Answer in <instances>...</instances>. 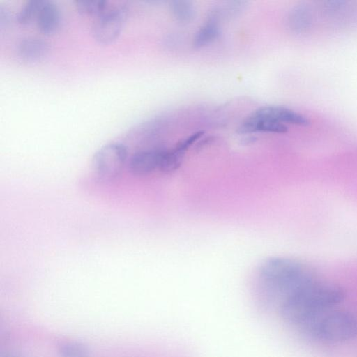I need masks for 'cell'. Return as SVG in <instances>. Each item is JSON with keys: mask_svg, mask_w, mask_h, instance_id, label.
Returning a JSON list of instances; mask_svg holds the SVG:
<instances>
[{"mask_svg": "<svg viewBox=\"0 0 357 357\" xmlns=\"http://www.w3.org/2000/svg\"><path fill=\"white\" fill-rule=\"evenodd\" d=\"M344 296L339 286L323 282L313 276L282 301L280 313L287 322L302 328L321 314L334 309Z\"/></svg>", "mask_w": 357, "mask_h": 357, "instance_id": "obj_1", "label": "cell"}, {"mask_svg": "<svg viewBox=\"0 0 357 357\" xmlns=\"http://www.w3.org/2000/svg\"><path fill=\"white\" fill-rule=\"evenodd\" d=\"M314 276L308 267L294 259L273 257L259 268V280L268 303L282 301L293 290Z\"/></svg>", "mask_w": 357, "mask_h": 357, "instance_id": "obj_2", "label": "cell"}, {"mask_svg": "<svg viewBox=\"0 0 357 357\" xmlns=\"http://www.w3.org/2000/svg\"><path fill=\"white\" fill-rule=\"evenodd\" d=\"M317 340L340 343L357 336V314L339 310H331L302 328Z\"/></svg>", "mask_w": 357, "mask_h": 357, "instance_id": "obj_3", "label": "cell"}, {"mask_svg": "<svg viewBox=\"0 0 357 357\" xmlns=\"http://www.w3.org/2000/svg\"><path fill=\"white\" fill-rule=\"evenodd\" d=\"M128 15V8L124 4L106 9L96 17L92 24L93 38L102 44L112 42L120 34Z\"/></svg>", "mask_w": 357, "mask_h": 357, "instance_id": "obj_4", "label": "cell"}, {"mask_svg": "<svg viewBox=\"0 0 357 357\" xmlns=\"http://www.w3.org/2000/svg\"><path fill=\"white\" fill-rule=\"evenodd\" d=\"M126 158V147L119 142H111L102 146L94 153L92 165L98 175L112 178L120 174Z\"/></svg>", "mask_w": 357, "mask_h": 357, "instance_id": "obj_5", "label": "cell"}, {"mask_svg": "<svg viewBox=\"0 0 357 357\" xmlns=\"http://www.w3.org/2000/svg\"><path fill=\"white\" fill-rule=\"evenodd\" d=\"M165 149H151L136 152L130 158L129 169L132 174L146 176L160 170Z\"/></svg>", "mask_w": 357, "mask_h": 357, "instance_id": "obj_6", "label": "cell"}, {"mask_svg": "<svg viewBox=\"0 0 357 357\" xmlns=\"http://www.w3.org/2000/svg\"><path fill=\"white\" fill-rule=\"evenodd\" d=\"M288 127L282 123L257 115L255 112L248 116L237 128L239 134H252L255 132L284 133Z\"/></svg>", "mask_w": 357, "mask_h": 357, "instance_id": "obj_7", "label": "cell"}, {"mask_svg": "<svg viewBox=\"0 0 357 357\" xmlns=\"http://www.w3.org/2000/svg\"><path fill=\"white\" fill-rule=\"evenodd\" d=\"M257 115L271 119L282 123L307 126L310 121L305 116L282 106H264L254 112Z\"/></svg>", "mask_w": 357, "mask_h": 357, "instance_id": "obj_8", "label": "cell"}, {"mask_svg": "<svg viewBox=\"0 0 357 357\" xmlns=\"http://www.w3.org/2000/svg\"><path fill=\"white\" fill-rule=\"evenodd\" d=\"M38 30L46 35L56 31L61 23V12L58 6L53 1L43 0L36 18Z\"/></svg>", "mask_w": 357, "mask_h": 357, "instance_id": "obj_9", "label": "cell"}, {"mask_svg": "<svg viewBox=\"0 0 357 357\" xmlns=\"http://www.w3.org/2000/svg\"><path fill=\"white\" fill-rule=\"evenodd\" d=\"M50 50L49 43L41 38L26 37L17 47L18 56L26 61H37L43 59Z\"/></svg>", "mask_w": 357, "mask_h": 357, "instance_id": "obj_10", "label": "cell"}, {"mask_svg": "<svg viewBox=\"0 0 357 357\" xmlns=\"http://www.w3.org/2000/svg\"><path fill=\"white\" fill-rule=\"evenodd\" d=\"M220 35V29L218 22L208 20L196 33L193 46L195 48H201L211 43L218 38Z\"/></svg>", "mask_w": 357, "mask_h": 357, "instance_id": "obj_11", "label": "cell"}, {"mask_svg": "<svg viewBox=\"0 0 357 357\" xmlns=\"http://www.w3.org/2000/svg\"><path fill=\"white\" fill-rule=\"evenodd\" d=\"M169 8L174 17L180 22H190L195 16V7L190 1H172L170 2Z\"/></svg>", "mask_w": 357, "mask_h": 357, "instance_id": "obj_12", "label": "cell"}, {"mask_svg": "<svg viewBox=\"0 0 357 357\" xmlns=\"http://www.w3.org/2000/svg\"><path fill=\"white\" fill-rule=\"evenodd\" d=\"M185 153L173 149L171 150H165L160 170L166 174H171L176 171L181 166Z\"/></svg>", "mask_w": 357, "mask_h": 357, "instance_id": "obj_13", "label": "cell"}, {"mask_svg": "<svg viewBox=\"0 0 357 357\" xmlns=\"http://www.w3.org/2000/svg\"><path fill=\"white\" fill-rule=\"evenodd\" d=\"M59 357H90L88 348L82 343L75 341H66L58 347Z\"/></svg>", "mask_w": 357, "mask_h": 357, "instance_id": "obj_14", "label": "cell"}, {"mask_svg": "<svg viewBox=\"0 0 357 357\" xmlns=\"http://www.w3.org/2000/svg\"><path fill=\"white\" fill-rule=\"evenodd\" d=\"M43 0L27 1L17 14V20L22 24H27L36 20Z\"/></svg>", "mask_w": 357, "mask_h": 357, "instance_id": "obj_15", "label": "cell"}, {"mask_svg": "<svg viewBox=\"0 0 357 357\" xmlns=\"http://www.w3.org/2000/svg\"><path fill=\"white\" fill-rule=\"evenodd\" d=\"M75 4L80 13L96 17L108 8L105 0H76Z\"/></svg>", "mask_w": 357, "mask_h": 357, "instance_id": "obj_16", "label": "cell"}, {"mask_svg": "<svg viewBox=\"0 0 357 357\" xmlns=\"http://www.w3.org/2000/svg\"><path fill=\"white\" fill-rule=\"evenodd\" d=\"M203 135L204 131H197L179 142L175 149L185 153L193 144L202 138Z\"/></svg>", "mask_w": 357, "mask_h": 357, "instance_id": "obj_17", "label": "cell"}, {"mask_svg": "<svg viewBox=\"0 0 357 357\" xmlns=\"http://www.w3.org/2000/svg\"><path fill=\"white\" fill-rule=\"evenodd\" d=\"M213 138L211 137H205L202 139H201L199 143L196 145V149H200L204 148L205 146L209 144L211 142H212Z\"/></svg>", "mask_w": 357, "mask_h": 357, "instance_id": "obj_18", "label": "cell"}, {"mask_svg": "<svg viewBox=\"0 0 357 357\" xmlns=\"http://www.w3.org/2000/svg\"><path fill=\"white\" fill-rule=\"evenodd\" d=\"M8 18H9V17H8V12L4 8L1 7V8H0V23H1V25H2L6 22H7Z\"/></svg>", "mask_w": 357, "mask_h": 357, "instance_id": "obj_19", "label": "cell"}, {"mask_svg": "<svg viewBox=\"0 0 357 357\" xmlns=\"http://www.w3.org/2000/svg\"><path fill=\"white\" fill-rule=\"evenodd\" d=\"M1 357H19L16 354L8 352L1 356Z\"/></svg>", "mask_w": 357, "mask_h": 357, "instance_id": "obj_20", "label": "cell"}]
</instances>
